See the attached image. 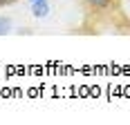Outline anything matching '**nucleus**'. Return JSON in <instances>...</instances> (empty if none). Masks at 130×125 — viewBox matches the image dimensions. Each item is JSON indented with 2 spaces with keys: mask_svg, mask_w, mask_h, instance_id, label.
<instances>
[{
  "mask_svg": "<svg viewBox=\"0 0 130 125\" xmlns=\"http://www.w3.org/2000/svg\"><path fill=\"white\" fill-rule=\"evenodd\" d=\"M31 13H34V18H47V16H50V2H47V0H36V2H31Z\"/></svg>",
  "mask_w": 130,
  "mask_h": 125,
  "instance_id": "f257e3e1",
  "label": "nucleus"
},
{
  "mask_svg": "<svg viewBox=\"0 0 130 125\" xmlns=\"http://www.w3.org/2000/svg\"><path fill=\"white\" fill-rule=\"evenodd\" d=\"M9 29H11V20H9V18H2V16H0V36L9 34Z\"/></svg>",
  "mask_w": 130,
  "mask_h": 125,
  "instance_id": "f03ea898",
  "label": "nucleus"
},
{
  "mask_svg": "<svg viewBox=\"0 0 130 125\" xmlns=\"http://www.w3.org/2000/svg\"><path fill=\"white\" fill-rule=\"evenodd\" d=\"M92 7H96V9H105L108 5H110V0H88Z\"/></svg>",
  "mask_w": 130,
  "mask_h": 125,
  "instance_id": "7ed1b4c3",
  "label": "nucleus"
},
{
  "mask_svg": "<svg viewBox=\"0 0 130 125\" xmlns=\"http://www.w3.org/2000/svg\"><path fill=\"white\" fill-rule=\"evenodd\" d=\"M13 0H0V5H11Z\"/></svg>",
  "mask_w": 130,
  "mask_h": 125,
  "instance_id": "20e7f679",
  "label": "nucleus"
},
{
  "mask_svg": "<svg viewBox=\"0 0 130 125\" xmlns=\"http://www.w3.org/2000/svg\"><path fill=\"white\" fill-rule=\"evenodd\" d=\"M29 2H36V0H29Z\"/></svg>",
  "mask_w": 130,
  "mask_h": 125,
  "instance_id": "39448f33",
  "label": "nucleus"
}]
</instances>
